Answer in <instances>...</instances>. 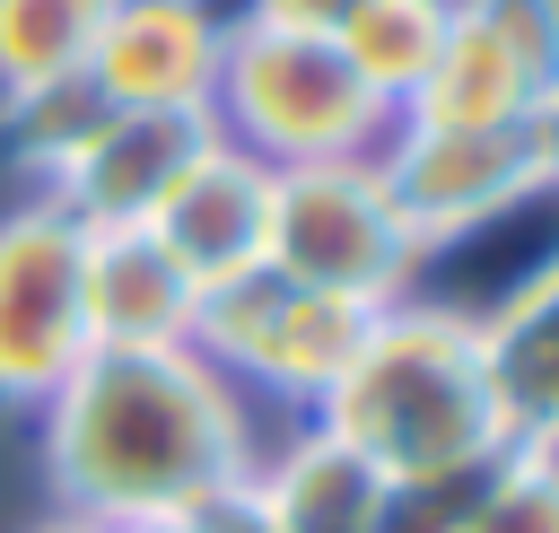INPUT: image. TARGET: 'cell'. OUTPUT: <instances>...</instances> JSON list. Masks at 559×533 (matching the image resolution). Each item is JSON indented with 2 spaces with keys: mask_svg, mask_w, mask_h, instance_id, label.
<instances>
[{
  "mask_svg": "<svg viewBox=\"0 0 559 533\" xmlns=\"http://www.w3.org/2000/svg\"><path fill=\"white\" fill-rule=\"evenodd\" d=\"M262 446L245 393L201 350H87L44 393V472L70 516H236Z\"/></svg>",
  "mask_w": 559,
  "mask_h": 533,
  "instance_id": "1",
  "label": "cell"
},
{
  "mask_svg": "<svg viewBox=\"0 0 559 533\" xmlns=\"http://www.w3.org/2000/svg\"><path fill=\"white\" fill-rule=\"evenodd\" d=\"M314 428H332L349 454H367L384 481L411 472H463L507 454L489 384H480V350H472V315L454 306H376L349 367L332 376V393L314 402Z\"/></svg>",
  "mask_w": 559,
  "mask_h": 533,
  "instance_id": "2",
  "label": "cell"
},
{
  "mask_svg": "<svg viewBox=\"0 0 559 533\" xmlns=\"http://www.w3.org/2000/svg\"><path fill=\"white\" fill-rule=\"evenodd\" d=\"M210 122H218V140H236L262 166H314V157H367L393 131V105L349 70V52L332 35L227 17Z\"/></svg>",
  "mask_w": 559,
  "mask_h": 533,
  "instance_id": "3",
  "label": "cell"
},
{
  "mask_svg": "<svg viewBox=\"0 0 559 533\" xmlns=\"http://www.w3.org/2000/svg\"><path fill=\"white\" fill-rule=\"evenodd\" d=\"M271 271L349 297V306H402L419 271V236L402 227L376 149L367 157H314V166H271Z\"/></svg>",
  "mask_w": 559,
  "mask_h": 533,
  "instance_id": "4",
  "label": "cell"
},
{
  "mask_svg": "<svg viewBox=\"0 0 559 533\" xmlns=\"http://www.w3.org/2000/svg\"><path fill=\"white\" fill-rule=\"evenodd\" d=\"M358 332H367V306L323 297V288L288 280L271 262H253L236 280H210L201 306H192V350L227 384H253V393L297 402V411H314L332 393V376L349 367Z\"/></svg>",
  "mask_w": 559,
  "mask_h": 533,
  "instance_id": "5",
  "label": "cell"
},
{
  "mask_svg": "<svg viewBox=\"0 0 559 533\" xmlns=\"http://www.w3.org/2000/svg\"><path fill=\"white\" fill-rule=\"evenodd\" d=\"M550 79H559V0H454L428 79L402 96V122L524 131Z\"/></svg>",
  "mask_w": 559,
  "mask_h": 533,
  "instance_id": "6",
  "label": "cell"
},
{
  "mask_svg": "<svg viewBox=\"0 0 559 533\" xmlns=\"http://www.w3.org/2000/svg\"><path fill=\"white\" fill-rule=\"evenodd\" d=\"M79 253L87 236L52 201H26L0 218V402L44 411V393L87 358Z\"/></svg>",
  "mask_w": 559,
  "mask_h": 533,
  "instance_id": "7",
  "label": "cell"
},
{
  "mask_svg": "<svg viewBox=\"0 0 559 533\" xmlns=\"http://www.w3.org/2000/svg\"><path fill=\"white\" fill-rule=\"evenodd\" d=\"M376 175H384L402 227L419 236V253L454 245V236H472L498 210H515V201L542 192L524 131H445V122H402V114L376 140Z\"/></svg>",
  "mask_w": 559,
  "mask_h": 533,
  "instance_id": "8",
  "label": "cell"
},
{
  "mask_svg": "<svg viewBox=\"0 0 559 533\" xmlns=\"http://www.w3.org/2000/svg\"><path fill=\"white\" fill-rule=\"evenodd\" d=\"M218 52L227 17L210 0H114L87 70L122 114H210Z\"/></svg>",
  "mask_w": 559,
  "mask_h": 533,
  "instance_id": "9",
  "label": "cell"
},
{
  "mask_svg": "<svg viewBox=\"0 0 559 533\" xmlns=\"http://www.w3.org/2000/svg\"><path fill=\"white\" fill-rule=\"evenodd\" d=\"M210 140H218L210 114H114V122L44 183V201H52L79 236H96V227H148L157 201L175 192V175H183Z\"/></svg>",
  "mask_w": 559,
  "mask_h": 533,
  "instance_id": "10",
  "label": "cell"
},
{
  "mask_svg": "<svg viewBox=\"0 0 559 533\" xmlns=\"http://www.w3.org/2000/svg\"><path fill=\"white\" fill-rule=\"evenodd\" d=\"M480 384L515 454H559V253L533 262L489 315H472Z\"/></svg>",
  "mask_w": 559,
  "mask_h": 533,
  "instance_id": "11",
  "label": "cell"
},
{
  "mask_svg": "<svg viewBox=\"0 0 559 533\" xmlns=\"http://www.w3.org/2000/svg\"><path fill=\"white\" fill-rule=\"evenodd\" d=\"M148 236L210 288V280H236V271H253L262 262V245H271V166L262 157H245L236 140H210L183 175H175V192L157 201V218H148Z\"/></svg>",
  "mask_w": 559,
  "mask_h": 533,
  "instance_id": "12",
  "label": "cell"
},
{
  "mask_svg": "<svg viewBox=\"0 0 559 533\" xmlns=\"http://www.w3.org/2000/svg\"><path fill=\"white\" fill-rule=\"evenodd\" d=\"M79 297H87V350H192L201 280L148 227H96L79 253Z\"/></svg>",
  "mask_w": 559,
  "mask_h": 533,
  "instance_id": "13",
  "label": "cell"
},
{
  "mask_svg": "<svg viewBox=\"0 0 559 533\" xmlns=\"http://www.w3.org/2000/svg\"><path fill=\"white\" fill-rule=\"evenodd\" d=\"M384 498V472L367 454H349L332 428H297L288 446H271L236 498L245 533H367Z\"/></svg>",
  "mask_w": 559,
  "mask_h": 533,
  "instance_id": "14",
  "label": "cell"
},
{
  "mask_svg": "<svg viewBox=\"0 0 559 533\" xmlns=\"http://www.w3.org/2000/svg\"><path fill=\"white\" fill-rule=\"evenodd\" d=\"M445 17H454V0H349L341 26H332V44H341L349 70L402 114V96L428 79V61H437V44H445Z\"/></svg>",
  "mask_w": 559,
  "mask_h": 533,
  "instance_id": "15",
  "label": "cell"
},
{
  "mask_svg": "<svg viewBox=\"0 0 559 533\" xmlns=\"http://www.w3.org/2000/svg\"><path fill=\"white\" fill-rule=\"evenodd\" d=\"M114 114H122V105L96 87V70H61V79H35V87H9V96H0V140H9V157H17L26 175L52 183Z\"/></svg>",
  "mask_w": 559,
  "mask_h": 533,
  "instance_id": "16",
  "label": "cell"
},
{
  "mask_svg": "<svg viewBox=\"0 0 559 533\" xmlns=\"http://www.w3.org/2000/svg\"><path fill=\"white\" fill-rule=\"evenodd\" d=\"M105 9L114 0H0V96L61 79V70H87Z\"/></svg>",
  "mask_w": 559,
  "mask_h": 533,
  "instance_id": "17",
  "label": "cell"
},
{
  "mask_svg": "<svg viewBox=\"0 0 559 533\" xmlns=\"http://www.w3.org/2000/svg\"><path fill=\"white\" fill-rule=\"evenodd\" d=\"M498 463V454H489ZM489 463H463V472H411V481H384L376 498V524L367 533H463L480 489H489Z\"/></svg>",
  "mask_w": 559,
  "mask_h": 533,
  "instance_id": "18",
  "label": "cell"
},
{
  "mask_svg": "<svg viewBox=\"0 0 559 533\" xmlns=\"http://www.w3.org/2000/svg\"><path fill=\"white\" fill-rule=\"evenodd\" d=\"M463 533H559V454H498Z\"/></svg>",
  "mask_w": 559,
  "mask_h": 533,
  "instance_id": "19",
  "label": "cell"
},
{
  "mask_svg": "<svg viewBox=\"0 0 559 533\" xmlns=\"http://www.w3.org/2000/svg\"><path fill=\"white\" fill-rule=\"evenodd\" d=\"M341 9L349 0H245V17H262V26H314V35H332Z\"/></svg>",
  "mask_w": 559,
  "mask_h": 533,
  "instance_id": "20",
  "label": "cell"
},
{
  "mask_svg": "<svg viewBox=\"0 0 559 533\" xmlns=\"http://www.w3.org/2000/svg\"><path fill=\"white\" fill-rule=\"evenodd\" d=\"M524 140H533V175H542V192H559V79H550V96L533 105Z\"/></svg>",
  "mask_w": 559,
  "mask_h": 533,
  "instance_id": "21",
  "label": "cell"
},
{
  "mask_svg": "<svg viewBox=\"0 0 559 533\" xmlns=\"http://www.w3.org/2000/svg\"><path fill=\"white\" fill-rule=\"evenodd\" d=\"M122 533H236V516H157V524H122Z\"/></svg>",
  "mask_w": 559,
  "mask_h": 533,
  "instance_id": "22",
  "label": "cell"
},
{
  "mask_svg": "<svg viewBox=\"0 0 559 533\" xmlns=\"http://www.w3.org/2000/svg\"><path fill=\"white\" fill-rule=\"evenodd\" d=\"M26 533H114V524H96V516H70V507H61V516H44V524H26Z\"/></svg>",
  "mask_w": 559,
  "mask_h": 533,
  "instance_id": "23",
  "label": "cell"
},
{
  "mask_svg": "<svg viewBox=\"0 0 559 533\" xmlns=\"http://www.w3.org/2000/svg\"><path fill=\"white\" fill-rule=\"evenodd\" d=\"M236 533H245V524H236Z\"/></svg>",
  "mask_w": 559,
  "mask_h": 533,
  "instance_id": "24",
  "label": "cell"
}]
</instances>
